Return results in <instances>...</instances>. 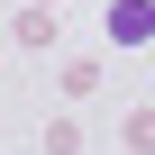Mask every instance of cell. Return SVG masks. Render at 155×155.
<instances>
[{
	"label": "cell",
	"mask_w": 155,
	"mask_h": 155,
	"mask_svg": "<svg viewBox=\"0 0 155 155\" xmlns=\"http://www.w3.org/2000/svg\"><path fill=\"white\" fill-rule=\"evenodd\" d=\"M110 37H128V46L146 37V0H119V9H110Z\"/></svg>",
	"instance_id": "6da1fadb"
}]
</instances>
